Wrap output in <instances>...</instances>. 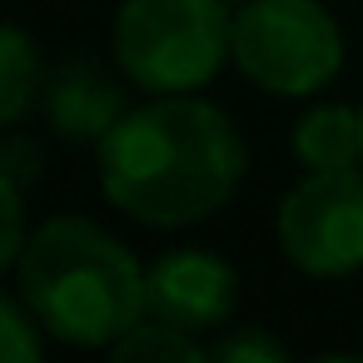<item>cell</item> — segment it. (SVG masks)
<instances>
[{
  "mask_svg": "<svg viewBox=\"0 0 363 363\" xmlns=\"http://www.w3.org/2000/svg\"><path fill=\"white\" fill-rule=\"evenodd\" d=\"M21 303L0 294V363H40V333Z\"/></svg>",
  "mask_w": 363,
  "mask_h": 363,
  "instance_id": "cell-11",
  "label": "cell"
},
{
  "mask_svg": "<svg viewBox=\"0 0 363 363\" xmlns=\"http://www.w3.org/2000/svg\"><path fill=\"white\" fill-rule=\"evenodd\" d=\"M21 249H26V204L16 174L0 164V274L21 259Z\"/></svg>",
  "mask_w": 363,
  "mask_h": 363,
  "instance_id": "cell-12",
  "label": "cell"
},
{
  "mask_svg": "<svg viewBox=\"0 0 363 363\" xmlns=\"http://www.w3.org/2000/svg\"><path fill=\"white\" fill-rule=\"evenodd\" d=\"M110 353L120 358V363H194V358H209V348H199L194 338H189V328H179V323H169V318H155V323H135L125 338H115L110 343Z\"/></svg>",
  "mask_w": 363,
  "mask_h": 363,
  "instance_id": "cell-10",
  "label": "cell"
},
{
  "mask_svg": "<svg viewBox=\"0 0 363 363\" xmlns=\"http://www.w3.org/2000/svg\"><path fill=\"white\" fill-rule=\"evenodd\" d=\"M209 358H219V363H284L289 348L279 338H269L264 328H239V333L209 343Z\"/></svg>",
  "mask_w": 363,
  "mask_h": 363,
  "instance_id": "cell-13",
  "label": "cell"
},
{
  "mask_svg": "<svg viewBox=\"0 0 363 363\" xmlns=\"http://www.w3.org/2000/svg\"><path fill=\"white\" fill-rule=\"evenodd\" d=\"M234 65L269 95H313L343 65V35L318 0H244L229 26Z\"/></svg>",
  "mask_w": 363,
  "mask_h": 363,
  "instance_id": "cell-4",
  "label": "cell"
},
{
  "mask_svg": "<svg viewBox=\"0 0 363 363\" xmlns=\"http://www.w3.org/2000/svg\"><path fill=\"white\" fill-rule=\"evenodd\" d=\"M45 110L55 135L65 140H105L110 125L125 115L120 90L110 85V75L90 60H70L45 80Z\"/></svg>",
  "mask_w": 363,
  "mask_h": 363,
  "instance_id": "cell-7",
  "label": "cell"
},
{
  "mask_svg": "<svg viewBox=\"0 0 363 363\" xmlns=\"http://www.w3.org/2000/svg\"><path fill=\"white\" fill-rule=\"evenodd\" d=\"M21 298L45 333L80 348H110L150 308V274L140 259L90 219L40 224L21 259Z\"/></svg>",
  "mask_w": 363,
  "mask_h": 363,
  "instance_id": "cell-2",
  "label": "cell"
},
{
  "mask_svg": "<svg viewBox=\"0 0 363 363\" xmlns=\"http://www.w3.org/2000/svg\"><path fill=\"white\" fill-rule=\"evenodd\" d=\"M40 55L35 40L16 26H0V125H16L40 95Z\"/></svg>",
  "mask_w": 363,
  "mask_h": 363,
  "instance_id": "cell-9",
  "label": "cell"
},
{
  "mask_svg": "<svg viewBox=\"0 0 363 363\" xmlns=\"http://www.w3.org/2000/svg\"><path fill=\"white\" fill-rule=\"evenodd\" d=\"M224 0H125L115 16V60L150 95H194L229 60Z\"/></svg>",
  "mask_w": 363,
  "mask_h": 363,
  "instance_id": "cell-3",
  "label": "cell"
},
{
  "mask_svg": "<svg viewBox=\"0 0 363 363\" xmlns=\"http://www.w3.org/2000/svg\"><path fill=\"white\" fill-rule=\"evenodd\" d=\"M279 244L313 279L363 269V169H308L279 204Z\"/></svg>",
  "mask_w": 363,
  "mask_h": 363,
  "instance_id": "cell-5",
  "label": "cell"
},
{
  "mask_svg": "<svg viewBox=\"0 0 363 363\" xmlns=\"http://www.w3.org/2000/svg\"><path fill=\"white\" fill-rule=\"evenodd\" d=\"M358 115H363V110H358Z\"/></svg>",
  "mask_w": 363,
  "mask_h": 363,
  "instance_id": "cell-15",
  "label": "cell"
},
{
  "mask_svg": "<svg viewBox=\"0 0 363 363\" xmlns=\"http://www.w3.org/2000/svg\"><path fill=\"white\" fill-rule=\"evenodd\" d=\"M234 303H239V279L219 254L179 249L150 269V313L169 318L189 333L219 328L234 313Z\"/></svg>",
  "mask_w": 363,
  "mask_h": 363,
  "instance_id": "cell-6",
  "label": "cell"
},
{
  "mask_svg": "<svg viewBox=\"0 0 363 363\" xmlns=\"http://www.w3.org/2000/svg\"><path fill=\"white\" fill-rule=\"evenodd\" d=\"M224 6H244V0H224Z\"/></svg>",
  "mask_w": 363,
  "mask_h": 363,
  "instance_id": "cell-14",
  "label": "cell"
},
{
  "mask_svg": "<svg viewBox=\"0 0 363 363\" xmlns=\"http://www.w3.org/2000/svg\"><path fill=\"white\" fill-rule=\"evenodd\" d=\"M303 169H363V115L348 105H318L294 130Z\"/></svg>",
  "mask_w": 363,
  "mask_h": 363,
  "instance_id": "cell-8",
  "label": "cell"
},
{
  "mask_svg": "<svg viewBox=\"0 0 363 363\" xmlns=\"http://www.w3.org/2000/svg\"><path fill=\"white\" fill-rule=\"evenodd\" d=\"M249 169L234 120L194 95H160L125 110L100 140V189L115 209L155 229L209 219Z\"/></svg>",
  "mask_w": 363,
  "mask_h": 363,
  "instance_id": "cell-1",
  "label": "cell"
}]
</instances>
